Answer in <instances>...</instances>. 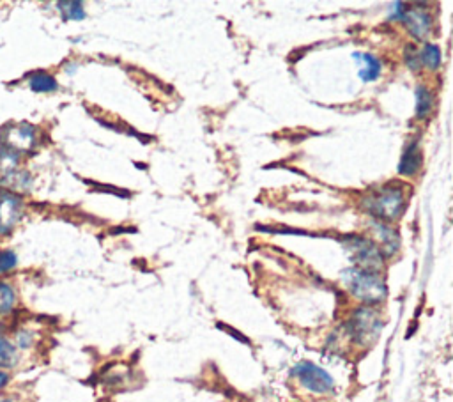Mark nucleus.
<instances>
[{
    "label": "nucleus",
    "mask_w": 453,
    "mask_h": 402,
    "mask_svg": "<svg viewBox=\"0 0 453 402\" xmlns=\"http://www.w3.org/2000/svg\"><path fill=\"white\" fill-rule=\"evenodd\" d=\"M406 204H408V199H406L402 185L377 186L362 199L363 210L374 220L384 222L388 225L402 216V213L406 211Z\"/></svg>",
    "instance_id": "nucleus-1"
},
{
    "label": "nucleus",
    "mask_w": 453,
    "mask_h": 402,
    "mask_svg": "<svg viewBox=\"0 0 453 402\" xmlns=\"http://www.w3.org/2000/svg\"><path fill=\"white\" fill-rule=\"evenodd\" d=\"M340 278L351 296L356 298L363 305L375 306L386 300L388 285L379 273L351 266V268L342 269Z\"/></svg>",
    "instance_id": "nucleus-2"
},
{
    "label": "nucleus",
    "mask_w": 453,
    "mask_h": 402,
    "mask_svg": "<svg viewBox=\"0 0 453 402\" xmlns=\"http://www.w3.org/2000/svg\"><path fill=\"white\" fill-rule=\"evenodd\" d=\"M384 321L375 306L362 305L353 310L345 323V333L360 348H371L383 331Z\"/></svg>",
    "instance_id": "nucleus-3"
},
{
    "label": "nucleus",
    "mask_w": 453,
    "mask_h": 402,
    "mask_svg": "<svg viewBox=\"0 0 453 402\" xmlns=\"http://www.w3.org/2000/svg\"><path fill=\"white\" fill-rule=\"evenodd\" d=\"M340 243L356 268L375 273H379V269H383L384 256L374 239L362 234H349L344 236L340 239Z\"/></svg>",
    "instance_id": "nucleus-4"
},
{
    "label": "nucleus",
    "mask_w": 453,
    "mask_h": 402,
    "mask_svg": "<svg viewBox=\"0 0 453 402\" xmlns=\"http://www.w3.org/2000/svg\"><path fill=\"white\" fill-rule=\"evenodd\" d=\"M291 376L300 383L301 388L317 397H326L335 392V379L331 374L312 361L303 360L296 364L291 370Z\"/></svg>",
    "instance_id": "nucleus-5"
},
{
    "label": "nucleus",
    "mask_w": 453,
    "mask_h": 402,
    "mask_svg": "<svg viewBox=\"0 0 453 402\" xmlns=\"http://www.w3.org/2000/svg\"><path fill=\"white\" fill-rule=\"evenodd\" d=\"M0 140L9 149V153L20 155V153L32 151L36 146V128L29 122H11L4 126L0 133Z\"/></svg>",
    "instance_id": "nucleus-6"
},
{
    "label": "nucleus",
    "mask_w": 453,
    "mask_h": 402,
    "mask_svg": "<svg viewBox=\"0 0 453 402\" xmlns=\"http://www.w3.org/2000/svg\"><path fill=\"white\" fill-rule=\"evenodd\" d=\"M400 23L406 25L408 32L416 41H427L430 32H432L434 18L423 4H412L408 5V11H406Z\"/></svg>",
    "instance_id": "nucleus-7"
},
{
    "label": "nucleus",
    "mask_w": 453,
    "mask_h": 402,
    "mask_svg": "<svg viewBox=\"0 0 453 402\" xmlns=\"http://www.w3.org/2000/svg\"><path fill=\"white\" fill-rule=\"evenodd\" d=\"M23 214V202L13 193H0V234H9Z\"/></svg>",
    "instance_id": "nucleus-8"
},
{
    "label": "nucleus",
    "mask_w": 453,
    "mask_h": 402,
    "mask_svg": "<svg viewBox=\"0 0 453 402\" xmlns=\"http://www.w3.org/2000/svg\"><path fill=\"white\" fill-rule=\"evenodd\" d=\"M372 231H374L375 238H377V247L381 248V252H383L384 259L386 257H393L399 252L400 248V236L399 232L393 229L391 225H388V223L384 222H379V220H374L372 218Z\"/></svg>",
    "instance_id": "nucleus-9"
},
{
    "label": "nucleus",
    "mask_w": 453,
    "mask_h": 402,
    "mask_svg": "<svg viewBox=\"0 0 453 402\" xmlns=\"http://www.w3.org/2000/svg\"><path fill=\"white\" fill-rule=\"evenodd\" d=\"M421 167H423V151L420 147V140L415 139L404 149V155L400 158L397 170L404 177H415L421 170Z\"/></svg>",
    "instance_id": "nucleus-10"
},
{
    "label": "nucleus",
    "mask_w": 453,
    "mask_h": 402,
    "mask_svg": "<svg viewBox=\"0 0 453 402\" xmlns=\"http://www.w3.org/2000/svg\"><path fill=\"white\" fill-rule=\"evenodd\" d=\"M356 60H363V67L360 69V76L363 82H375L383 73V63L372 54H353Z\"/></svg>",
    "instance_id": "nucleus-11"
},
{
    "label": "nucleus",
    "mask_w": 453,
    "mask_h": 402,
    "mask_svg": "<svg viewBox=\"0 0 453 402\" xmlns=\"http://www.w3.org/2000/svg\"><path fill=\"white\" fill-rule=\"evenodd\" d=\"M20 361V351L13 344V340L5 335H0V370L14 369Z\"/></svg>",
    "instance_id": "nucleus-12"
},
{
    "label": "nucleus",
    "mask_w": 453,
    "mask_h": 402,
    "mask_svg": "<svg viewBox=\"0 0 453 402\" xmlns=\"http://www.w3.org/2000/svg\"><path fill=\"white\" fill-rule=\"evenodd\" d=\"M16 302L18 296L13 285L5 280H0V319L13 314Z\"/></svg>",
    "instance_id": "nucleus-13"
},
{
    "label": "nucleus",
    "mask_w": 453,
    "mask_h": 402,
    "mask_svg": "<svg viewBox=\"0 0 453 402\" xmlns=\"http://www.w3.org/2000/svg\"><path fill=\"white\" fill-rule=\"evenodd\" d=\"M421 67H427L428 71H437L443 64V52L434 43H425L420 50Z\"/></svg>",
    "instance_id": "nucleus-14"
},
{
    "label": "nucleus",
    "mask_w": 453,
    "mask_h": 402,
    "mask_svg": "<svg viewBox=\"0 0 453 402\" xmlns=\"http://www.w3.org/2000/svg\"><path fill=\"white\" fill-rule=\"evenodd\" d=\"M416 96V118L427 119L434 109V96L430 93V89L425 85H418L415 91Z\"/></svg>",
    "instance_id": "nucleus-15"
},
{
    "label": "nucleus",
    "mask_w": 453,
    "mask_h": 402,
    "mask_svg": "<svg viewBox=\"0 0 453 402\" xmlns=\"http://www.w3.org/2000/svg\"><path fill=\"white\" fill-rule=\"evenodd\" d=\"M29 85L34 93H54V91H57L58 87L57 80H55L52 75H48V73H43V71L34 73V75L29 78Z\"/></svg>",
    "instance_id": "nucleus-16"
},
{
    "label": "nucleus",
    "mask_w": 453,
    "mask_h": 402,
    "mask_svg": "<svg viewBox=\"0 0 453 402\" xmlns=\"http://www.w3.org/2000/svg\"><path fill=\"white\" fill-rule=\"evenodd\" d=\"M58 11L63 13L64 20H83L85 18V9H83L82 2H76V0H67V2H58L57 4Z\"/></svg>",
    "instance_id": "nucleus-17"
},
{
    "label": "nucleus",
    "mask_w": 453,
    "mask_h": 402,
    "mask_svg": "<svg viewBox=\"0 0 453 402\" xmlns=\"http://www.w3.org/2000/svg\"><path fill=\"white\" fill-rule=\"evenodd\" d=\"M404 63L411 71H420L421 69V60H420V50L416 48V45L408 43L404 47Z\"/></svg>",
    "instance_id": "nucleus-18"
},
{
    "label": "nucleus",
    "mask_w": 453,
    "mask_h": 402,
    "mask_svg": "<svg viewBox=\"0 0 453 402\" xmlns=\"http://www.w3.org/2000/svg\"><path fill=\"white\" fill-rule=\"evenodd\" d=\"M34 342H36V335H34V331L27 330V328H20L13 337V344L16 346L18 351H27L32 348Z\"/></svg>",
    "instance_id": "nucleus-19"
},
{
    "label": "nucleus",
    "mask_w": 453,
    "mask_h": 402,
    "mask_svg": "<svg viewBox=\"0 0 453 402\" xmlns=\"http://www.w3.org/2000/svg\"><path fill=\"white\" fill-rule=\"evenodd\" d=\"M16 254L11 250H0V277L16 268Z\"/></svg>",
    "instance_id": "nucleus-20"
},
{
    "label": "nucleus",
    "mask_w": 453,
    "mask_h": 402,
    "mask_svg": "<svg viewBox=\"0 0 453 402\" xmlns=\"http://www.w3.org/2000/svg\"><path fill=\"white\" fill-rule=\"evenodd\" d=\"M406 11H408V4H404V2H395V4H391L390 5V20L402 21Z\"/></svg>",
    "instance_id": "nucleus-21"
},
{
    "label": "nucleus",
    "mask_w": 453,
    "mask_h": 402,
    "mask_svg": "<svg viewBox=\"0 0 453 402\" xmlns=\"http://www.w3.org/2000/svg\"><path fill=\"white\" fill-rule=\"evenodd\" d=\"M218 328H221V330H223V331H229V333H232V337H234V339H237V340H243V342H245V344H250V340L248 339H246V337L245 335H243V333H239V331H236V330H234V328H230V326H225V324H218Z\"/></svg>",
    "instance_id": "nucleus-22"
},
{
    "label": "nucleus",
    "mask_w": 453,
    "mask_h": 402,
    "mask_svg": "<svg viewBox=\"0 0 453 402\" xmlns=\"http://www.w3.org/2000/svg\"><path fill=\"white\" fill-rule=\"evenodd\" d=\"M9 381H11V374L8 370H0V392H4L8 388Z\"/></svg>",
    "instance_id": "nucleus-23"
},
{
    "label": "nucleus",
    "mask_w": 453,
    "mask_h": 402,
    "mask_svg": "<svg viewBox=\"0 0 453 402\" xmlns=\"http://www.w3.org/2000/svg\"><path fill=\"white\" fill-rule=\"evenodd\" d=\"M0 335H4V323H2V319H0Z\"/></svg>",
    "instance_id": "nucleus-24"
},
{
    "label": "nucleus",
    "mask_w": 453,
    "mask_h": 402,
    "mask_svg": "<svg viewBox=\"0 0 453 402\" xmlns=\"http://www.w3.org/2000/svg\"><path fill=\"white\" fill-rule=\"evenodd\" d=\"M0 402H14V401H13V399H2Z\"/></svg>",
    "instance_id": "nucleus-25"
}]
</instances>
